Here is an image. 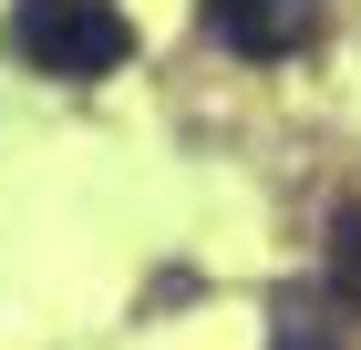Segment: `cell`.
Instances as JSON below:
<instances>
[{
    "label": "cell",
    "mask_w": 361,
    "mask_h": 350,
    "mask_svg": "<svg viewBox=\"0 0 361 350\" xmlns=\"http://www.w3.org/2000/svg\"><path fill=\"white\" fill-rule=\"evenodd\" d=\"M11 42H21L31 73H52V82H104L114 62L135 52V21L114 0H21L11 11Z\"/></svg>",
    "instance_id": "6da1fadb"
},
{
    "label": "cell",
    "mask_w": 361,
    "mask_h": 350,
    "mask_svg": "<svg viewBox=\"0 0 361 350\" xmlns=\"http://www.w3.org/2000/svg\"><path fill=\"white\" fill-rule=\"evenodd\" d=\"M207 31L248 62H289V52H310L320 0H207Z\"/></svg>",
    "instance_id": "7a4b0ae2"
},
{
    "label": "cell",
    "mask_w": 361,
    "mask_h": 350,
    "mask_svg": "<svg viewBox=\"0 0 361 350\" xmlns=\"http://www.w3.org/2000/svg\"><path fill=\"white\" fill-rule=\"evenodd\" d=\"M331 289H341V299H361V206H341V216H331Z\"/></svg>",
    "instance_id": "3957f363"
},
{
    "label": "cell",
    "mask_w": 361,
    "mask_h": 350,
    "mask_svg": "<svg viewBox=\"0 0 361 350\" xmlns=\"http://www.w3.org/2000/svg\"><path fill=\"white\" fill-rule=\"evenodd\" d=\"M279 350H331V330H320V299H279Z\"/></svg>",
    "instance_id": "277c9868"
}]
</instances>
